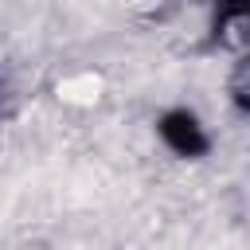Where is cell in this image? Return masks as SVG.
Here are the masks:
<instances>
[{"label":"cell","mask_w":250,"mask_h":250,"mask_svg":"<svg viewBox=\"0 0 250 250\" xmlns=\"http://www.w3.org/2000/svg\"><path fill=\"white\" fill-rule=\"evenodd\" d=\"M160 137H164L168 148L180 152V156H199V152H207V133H203V125H199L188 109L164 113V117H160Z\"/></svg>","instance_id":"obj_1"}]
</instances>
